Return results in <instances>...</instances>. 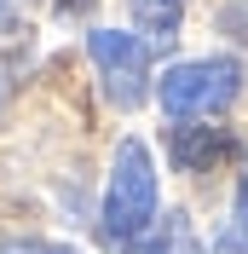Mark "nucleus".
I'll return each instance as SVG.
<instances>
[{"label":"nucleus","mask_w":248,"mask_h":254,"mask_svg":"<svg viewBox=\"0 0 248 254\" xmlns=\"http://www.w3.org/2000/svg\"><path fill=\"white\" fill-rule=\"evenodd\" d=\"M237 231H248V174H243V185H237Z\"/></svg>","instance_id":"0eeeda50"},{"label":"nucleus","mask_w":248,"mask_h":254,"mask_svg":"<svg viewBox=\"0 0 248 254\" xmlns=\"http://www.w3.org/2000/svg\"><path fill=\"white\" fill-rule=\"evenodd\" d=\"M231 150V139L219 133V127H196V122H173L168 127V156L173 168H185V174H202L208 162H219Z\"/></svg>","instance_id":"20e7f679"},{"label":"nucleus","mask_w":248,"mask_h":254,"mask_svg":"<svg viewBox=\"0 0 248 254\" xmlns=\"http://www.w3.org/2000/svg\"><path fill=\"white\" fill-rule=\"evenodd\" d=\"M139 254H202V243H196V225H190V214H179V208H173L168 220H162V231H156V237L144 243Z\"/></svg>","instance_id":"423d86ee"},{"label":"nucleus","mask_w":248,"mask_h":254,"mask_svg":"<svg viewBox=\"0 0 248 254\" xmlns=\"http://www.w3.org/2000/svg\"><path fill=\"white\" fill-rule=\"evenodd\" d=\"M243 93V64L237 58H190L173 64L168 75L156 81V98L168 116H202V110H225L231 98Z\"/></svg>","instance_id":"f03ea898"},{"label":"nucleus","mask_w":248,"mask_h":254,"mask_svg":"<svg viewBox=\"0 0 248 254\" xmlns=\"http://www.w3.org/2000/svg\"><path fill=\"white\" fill-rule=\"evenodd\" d=\"M87 47H93V64H98V75H104V98L110 104H116V110L144 104V93H150V47H144L139 35L93 29Z\"/></svg>","instance_id":"7ed1b4c3"},{"label":"nucleus","mask_w":248,"mask_h":254,"mask_svg":"<svg viewBox=\"0 0 248 254\" xmlns=\"http://www.w3.org/2000/svg\"><path fill=\"white\" fill-rule=\"evenodd\" d=\"M133 6V23H139L144 47H168L179 35V17H185V0H127Z\"/></svg>","instance_id":"39448f33"},{"label":"nucleus","mask_w":248,"mask_h":254,"mask_svg":"<svg viewBox=\"0 0 248 254\" xmlns=\"http://www.w3.org/2000/svg\"><path fill=\"white\" fill-rule=\"evenodd\" d=\"M0 254H35V249H0Z\"/></svg>","instance_id":"6e6552de"},{"label":"nucleus","mask_w":248,"mask_h":254,"mask_svg":"<svg viewBox=\"0 0 248 254\" xmlns=\"http://www.w3.org/2000/svg\"><path fill=\"white\" fill-rule=\"evenodd\" d=\"M150 220H156V168H150V150H144L139 139H122L116 168H110V190H104V237L110 243H133Z\"/></svg>","instance_id":"f257e3e1"}]
</instances>
